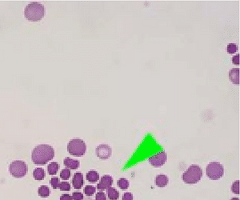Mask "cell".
<instances>
[{
    "label": "cell",
    "mask_w": 240,
    "mask_h": 200,
    "mask_svg": "<svg viewBox=\"0 0 240 200\" xmlns=\"http://www.w3.org/2000/svg\"><path fill=\"white\" fill-rule=\"evenodd\" d=\"M231 191L234 194H236V195H239L240 190H239V181L237 180L235 182H233L232 186H231Z\"/></svg>",
    "instance_id": "7402d4cb"
},
{
    "label": "cell",
    "mask_w": 240,
    "mask_h": 200,
    "mask_svg": "<svg viewBox=\"0 0 240 200\" xmlns=\"http://www.w3.org/2000/svg\"><path fill=\"white\" fill-rule=\"evenodd\" d=\"M231 200H239V198H232Z\"/></svg>",
    "instance_id": "4dcf8cb0"
},
{
    "label": "cell",
    "mask_w": 240,
    "mask_h": 200,
    "mask_svg": "<svg viewBox=\"0 0 240 200\" xmlns=\"http://www.w3.org/2000/svg\"><path fill=\"white\" fill-rule=\"evenodd\" d=\"M86 179L89 182H95L99 179V173L95 171H91L86 174Z\"/></svg>",
    "instance_id": "e0dca14e"
},
{
    "label": "cell",
    "mask_w": 240,
    "mask_h": 200,
    "mask_svg": "<svg viewBox=\"0 0 240 200\" xmlns=\"http://www.w3.org/2000/svg\"><path fill=\"white\" fill-rule=\"evenodd\" d=\"M10 173L14 178H23L27 173V165L23 161L16 160L11 162L9 167Z\"/></svg>",
    "instance_id": "8992f818"
},
{
    "label": "cell",
    "mask_w": 240,
    "mask_h": 200,
    "mask_svg": "<svg viewBox=\"0 0 240 200\" xmlns=\"http://www.w3.org/2000/svg\"><path fill=\"white\" fill-rule=\"evenodd\" d=\"M59 188L62 191H68L70 190V185L67 182H62L59 183Z\"/></svg>",
    "instance_id": "603a6c76"
},
{
    "label": "cell",
    "mask_w": 240,
    "mask_h": 200,
    "mask_svg": "<svg viewBox=\"0 0 240 200\" xmlns=\"http://www.w3.org/2000/svg\"><path fill=\"white\" fill-rule=\"evenodd\" d=\"M67 151L73 156L81 157L86 151V143L80 139H74L68 142Z\"/></svg>",
    "instance_id": "277c9868"
},
{
    "label": "cell",
    "mask_w": 240,
    "mask_h": 200,
    "mask_svg": "<svg viewBox=\"0 0 240 200\" xmlns=\"http://www.w3.org/2000/svg\"><path fill=\"white\" fill-rule=\"evenodd\" d=\"M33 177L36 180H43L45 178V171L43 168H36L33 172Z\"/></svg>",
    "instance_id": "9a60e30c"
},
{
    "label": "cell",
    "mask_w": 240,
    "mask_h": 200,
    "mask_svg": "<svg viewBox=\"0 0 240 200\" xmlns=\"http://www.w3.org/2000/svg\"><path fill=\"white\" fill-rule=\"evenodd\" d=\"M60 200H73L72 199V197L70 195H67V194H64V195H62L60 197Z\"/></svg>",
    "instance_id": "f546056e"
},
{
    "label": "cell",
    "mask_w": 240,
    "mask_h": 200,
    "mask_svg": "<svg viewBox=\"0 0 240 200\" xmlns=\"http://www.w3.org/2000/svg\"><path fill=\"white\" fill-rule=\"evenodd\" d=\"M70 176V171L69 169H63L60 173V178L63 180H67Z\"/></svg>",
    "instance_id": "44dd1931"
},
{
    "label": "cell",
    "mask_w": 240,
    "mask_h": 200,
    "mask_svg": "<svg viewBox=\"0 0 240 200\" xmlns=\"http://www.w3.org/2000/svg\"><path fill=\"white\" fill-rule=\"evenodd\" d=\"M72 184H73L74 188L81 189L82 185L84 184V180H83V176H82V173L77 172L74 175L73 178H72Z\"/></svg>",
    "instance_id": "30bf717a"
},
{
    "label": "cell",
    "mask_w": 240,
    "mask_h": 200,
    "mask_svg": "<svg viewBox=\"0 0 240 200\" xmlns=\"http://www.w3.org/2000/svg\"><path fill=\"white\" fill-rule=\"evenodd\" d=\"M229 78L234 84L239 85V68H233L230 70Z\"/></svg>",
    "instance_id": "8fae6325"
},
{
    "label": "cell",
    "mask_w": 240,
    "mask_h": 200,
    "mask_svg": "<svg viewBox=\"0 0 240 200\" xmlns=\"http://www.w3.org/2000/svg\"><path fill=\"white\" fill-rule=\"evenodd\" d=\"M206 173L208 178L211 180H219L224 175V168L218 162H210L206 166Z\"/></svg>",
    "instance_id": "5b68a950"
},
{
    "label": "cell",
    "mask_w": 240,
    "mask_h": 200,
    "mask_svg": "<svg viewBox=\"0 0 240 200\" xmlns=\"http://www.w3.org/2000/svg\"><path fill=\"white\" fill-rule=\"evenodd\" d=\"M25 17L30 21H39L45 15V8L43 5L39 3H31L27 6L24 11Z\"/></svg>",
    "instance_id": "7a4b0ae2"
},
{
    "label": "cell",
    "mask_w": 240,
    "mask_h": 200,
    "mask_svg": "<svg viewBox=\"0 0 240 200\" xmlns=\"http://www.w3.org/2000/svg\"><path fill=\"white\" fill-rule=\"evenodd\" d=\"M95 187L94 186L91 185H87L86 186V187L84 188V193L86 194L87 196H91L95 194Z\"/></svg>",
    "instance_id": "ffe728a7"
},
{
    "label": "cell",
    "mask_w": 240,
    "mask_h": 200,
    "mask_svg": "<svg viewBox=\"0 0 240 200\" xmlns=\"http://www.w3.org/2000/svg\"><path fill=\"white\" fill-rule=\"evenodd\" d=\"M63 163H64V165L66 167L72 170L77 169V168H79V165H80L79 161L75 160V159H70V158H68V157L64 159Z\"/></svg>",
    "instance_id": "4fadbf2b"
},
{
    "label": "cell",
    "mask_w": 240,
    "mask_h": 200,
    "mask_svg": "<svg viewBox=\"0 0 240 200\" xmlns=\"http://www.w3.org/2000/svg\"><path fill=\"white\" fill-rule=\"evenodd\" d=\"M72 199L73 200H82L83 199V195L80 192H74L72 195Z\"/></svg>",
    "instance_id": "484cf974"
},
{
    "label": "cell",
    "mask_w": 240,
    "mask_h": 200,
    "mask_svg": "<svg viewBox=\"0 0 240 200\" xmlns=\"http://www.w3.org/2000/svg\"><path fill=\"white\" fill-rule=\"evenodd\" d=\"M55 157V150L50 145L42 144L33 150L31 159L36 165H45Z\"/></svg>",
    "instance_id": "6da1fadb"
},
{
    "label": "cell",
    "mask_w": 240,
    "mask_h": 200,
    "mask_svg": "<svg viewBox=\"0 0 240 200\" xmlns=\"http://www.w3.org/2000/svg\"><path fill=\"white\" fill-rule=\"evenodd\" d=\"M117 184H118V187L122 190H127V188L129 187V185H130L129 181L127 180V178H119V179L118 180Z\"/></svg>",
    "instance_id": "d6986e66"
},
{
    "label": "cell",
    "mask_w": 240,
    "mask_h": 200,
    "mask_svg": "<svg viewBox=\"0 0 240 200\" xmlns=\"http://www.w3.org/2000/svg\"><path fill=\"white\" fill-rule=\"evenodd\" d=\"M123 200H133V195L131 192L124 193L123 196Z\"/></svg>",
    "instance_id": "83f0119b"
},
{
    "label": "cell",
    "mask_w": 240,
    "mask_h": 200,
    "mask_svg": "<svg viewBox=\"0 0 240 200\" xmlns=\"http://www.w3.org/2000/svg\"><path fill=\"white\" fill-rule=\"evenodd\" d=\"M112 184H113V178L110 175H104L101 178L100 182L97 185V188L100 191H103L111 187Z\"/></svg>",
    "instance_id": "9c48e42d"
},
{
    "label": "cell",
    "mask_w": 240,
    "mask_h": 200,
    "mask_svg": "<svg viewBox=\"0 0 240 200\" xmlns=\"http://www.w3.org/2000/svg\"><path fill=\"white\" fill-rule=\"evenodd\" d=\"M202 177V170L198 165H191L183 173L182 178L187 184H196L201 180Z\"/></svg>",
    "instance_id": "3957f363"
},
{
    "label": "cell",
    "mask_w": 240,
    "mask_h": 200,
    "mask_svg": "<svg viewBox=\"0 0 240 200\" xmlns=\"http://www.w3.org/2000/svg\"><path fill=\"white\" fill-rule=\"evenodd\" d=\"M168 177L165 175H159L155 178V184L159 187H164L168 184Z\"/></svg>",
    "instance_id": "7c38bea8"
},
{
    "label": "cell",
    "mask_w": 240,
    "mask_h": 200,
    "mask_svg": "<svg viewBox=\"0 0 240 200\" xmlns=\"http://www.w3.org/2000/svg\"><path fill=\"white\" fill-rule=\"evenodd\" d=\"M107 196L110 200H118L119 198V192L113 187H109L107 189Z\"/></svg>",
    "instance_id": "5bb4252c"
},
{
    "label": "cell",
    "mask_w": 240,
    "mask_h": 200,
    "mask_svg": "<svg viewBox=\"0 0 240 200\" xmlns=\"http://www.w3.org/2000/svg\"><path fill=\"white\" fill-rule=\"evenodd\" d=\"M59 169V165L58 162H50L47 167V171L50 175H55L57 174L58 171Z\"/></svg>",
    "instance_id": "2e32d148"
},
{
    "label": "cell",
    "mask_w": 240,
    "mask_h": 200,
    "mask_svg": "<svg viewBox=\"0 0 240 200\" xmlns=\"http://www.w3.org/2000/svg\"><path fill=\"white\" fill-rule=\"evenodd\" d=\"M50 185L52 186V187L54 188V189H57V188H59V183H60V182H59V178H56V177L52 178L50 180Z\"/></svg>",
    "instance_id": "d4e9b609"
},
{
    "label": "cell",
    "mask_w": 240,
    "mask_h": 200,
    "mask_svg": "<svg viewBox=\"0 0 240 200\" xmlns=\"http://www.w3.org/2000/svg\"><path fill=\"white\" fill-rule=\"evenodd\" d=\"M232 62L235 65H238L239 64V54H236L232 58Z\"/></svg>",
    "instance_id": "f1b7e54d"
},
{
    "label": "cell",
    "mask_w": 240,
    "mask_h": 200,
    "mask_svg": "<svg viewBox=\"0 0 240 200\" xmlns=\"http://www.w3.org/2000/svg\"><path fill=\"white\" fill-rule=\"evenodd\" d=\"M167 160V153L163 151L156 153L155 155H152L149 158V162L155 167H159L163 166Z\"/></svg>",
    "instance_id": "52a82bcc"
},
{
    "label": "cell",
    "mask_w": 240,
    "mask_h": 200,
    "mask_svg": "<svg viewBox=\"0 0 240 200\" xmlns=\"http://www.w3.org/2000/svg\"><path fill=\"white\" fill-rule=\"evenodd\" d=\"M112 150L107 144H101L96 148V155L101 159H107L111 156Z\"/></svg>",
    "instance_id": "ba28073f"
},
{
    "label": "cell",
    "mask_w": 240,
    "mask_h": 200,
    "mask_svg": "<svg viewBox=\"0 0 240 200\" xmlns=\"http://www.w3.org/2000/svg\"><path fill=\"white\" fill-rule=\"evenodd\" d=\"M227 51L230 54H234V53H236L238 51V47H237L236 44H228L227 48Z\"/></svg>",
    "instance_id": "cb8c5ba5"
},
{
    "label": "cell",
    "mask_w": 240,
    "mask_h": 200,
    "mask_svg": "<svg viewBox=\"0 0 240 200\" xmlns=\"http://www.w3.org/2000/svg\"><path fill=\"white\" fill-rule=\"evenodd\" d=\"M95 200H107L106 195L102 191L98 192L96 194V196H95Z\"/></svg>",
    "instance_id": "4316f807"
},
{
    "label": "cell",
    "mask_w": 240,
    "mask_h": 200,
    "mask_svg": "<svg viewBox=\"0 0 240 200\" xmlns=\"http://www.w3.org/2000/svg\"><path fill=\"white\" fill-rule=\"evenodd\" d=\"M39 195L43 198H47L50 195V189L47 186L43 185L39 188Z\"/></svg>",
    "instance_id": "ac0fdd59"
}]
</instances>
